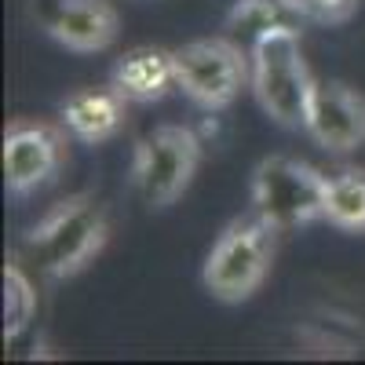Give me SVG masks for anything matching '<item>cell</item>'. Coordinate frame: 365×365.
<instances>
[{
    "mask_svg": "<svg viewBox=\"0 0 365 365\" xmlns=\"http://www.w3.org/2000/svg\"><path fill=\"white\" fill-rule=\"evenodd\" d=\"M303 132L332 154H351L365 146V96L344 81L314 77Z\"/></svg>",
    "mask_w": 365,
    "mask_h": 365,
    "instance_id": "obj_7",
    "label": "cell"
},
{
    "mask_svg": "<svg viewBox=\"0 0 365 365\" xmlns=\"http://www.w3.org/2000/svg\"><path fill=\"white\" fill-rule=\"evenodd\" d=\"M34 307H37V296H34V285L22 274V267H8L4 270V311H8V336H15L19 329L29 325L34 318Z\"/></svg>",
    "mask_w": 365,
    "mask_h": 365,
    "instance_id": "obj_13",
    "label": "cell"
},
{
    "mask_svg": "<svg viewBox=\"0 0 365 365\" xmlns=\"http://www.w3.org/2000/svg\"><path fill=\"white\" fill-rule=\"evenodd\" d=\"M106 216L91 197L63 201L48 212L44 223L29 237V249L37 252V263L48 278H73L106 245Z\"/></svg>",
    "mask_w": 365,
    "mask_h": 365,
    "instance_id": "obj_5",
    "label": "cell"
},
{
    "mask_svg": "<svg viewBox=\"0 0 365 365\" xmlns=\"http://www.w3.org/2000/svg\"><path fill=\"white\" fill-rule=\"evenodd\" d=\"M252 96L259 110L282 128H303L314 73L303 63L299 34L292 26H267L252 44Z\"/></svg>",
    "mask_w": 365,
    "mask_h": 365,
    "instance_id": "obj_2",
    "label": "cell"
},
{
    "mask_svg": "<svg viewBox=\"0 0 365 365\" xmlns=\"http://www.w3.org/2000/svg\"><path fill=\"white\" fill-rule=\"evenodd\" d=\"M125 96L110 88H81L63 103V125L81 143H103L125 125Z\"/></svg>",
    "mask_w": 365,
    "mask_h": 365,
    "instance_id": "obj_11",
    "label": "cell"
},
{
    "mask_svg": "<svg viewBox=\"0 0 365 365\" xmlns=\"http://www.w3.org/2000/svg\"><path fill=\"white\" fill-rule=\"evenodd\" d=\"M252 77V58L223 37L175 48V88L201 110H227Z\"/></svg>",
    "mask_w": 365,
    "mask_h": 365,
    "instance_id": "obj_6",
    "label": "cell"
},
{
    "mask_svg": "<svg viewBox=\"0 0 365 365\" xmlns=\"http://www.w3.org/2000/svg\"><path fill=\"white\" fill-rule=\"evenodd\" d=\"M325 223L347 234H365V172L347 168L325 187Z\"/></svg>",
    "mask_w": 365,
    "mask_h": 365,
    "instance_id": "obj_12",
    "label": "cell"
},
{
    "mask_svg": "<svg viewBox=\"0 0 365 365\" xmlns=\"http://www.w3.org/2000/svg\"><path fill=\"white\" fill-rule=\"evenodd\" d=\"M278 234L282 230L270 227L259 212L230 220L205 256L201 267L205 292L220 303H230V307L252 299L270 274L274 252H278Z\"/></svg>",
    "mask_w": 365,
    "mask_h": 365,
    "instance_id": "obj_1",
    "label": "cell"
},
{
    "mask_svg": "<svg viewBox=\"0 0 365 365\" xmlns=\"http://www.w3.org/2000/svg\"><path fill=\"white\" fill-rule=\"evenodd\" d=\"M113 88L128 103H158L175 88V51L143 44L113 66Z\"/></svg>",
    "mask_w": 365,
    "mask_h": 365,
    "instance_id": "obj_10",
    "label": "cell"
},
{
    "mask_svg": "<svg viewBox=\"0 0 365 365\" xmlns=\"http://www.w3.org/2000/svg\"><path fill=\"white\" fill-rule=\"evenodd\" d=\"M325 187L329 179L314 165L270 154L252 172V212H259L282 234L307 227L314 220H325Z\"/></svg>",
    "mask_w": 365,
    "mask_h": 365,
    "instance_id": "obj_3",
    "label": "cell"
},
{
    "mask_svg": "<svg viewBox=\"0 0 365 365\" xmlns=\"http://www.w3.org/2000/svg\"><path fill=\"white\" fill-rule=\"evenodd\" d=\"M63 135L41 120H15L4 132V182L15 197L41 190L63 168Z\"/></svg>",
    "mask_w": 365,
    "mask_h": 365,
    "instance_id": "obj_8",
    "label": "cell"
},
{
    "mask_svg": "<svg viewBox=\"0 0 365 365\" xmlns=\"http://www.w3.org/2000/svg\"><path fill=\"white\" fill-rule=\"evenodd\" d=\"M201 165V139L187 125H161L154 128L135 150L132 182L135 194L150 212L175 205L190 190Z\"/></svg>",
    "mask_w": 365,
    "mask_h": 365,
    "instance_id": "obj_4",
    "label": "cell"
},
{
    "mask_svg": "<svg viewBox=\"0 0 365 365\" xmlns=\"http://www.w3.org/2000/svg\"><path fill=\"white\" fill-rule=\"evenodd\" d=\"M34 11L55 44L81 55L106 51L120 29V19L106 0H37Z\"/></svg>",
    "mask_w": 365,
    "mask_h": 365,
    "instance_id": "obj_9",
    "label": "cell"
}]
</instances>
